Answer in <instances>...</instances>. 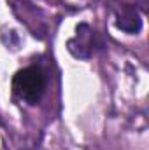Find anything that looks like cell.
<instances>
[{
  "label": "cell",
  "instance_id": "1",
  "mask_svg": "<svg viewBox=\"0 0 149 150\" xmlns=\"http://www.w3.org/2000/svg\"><path fill=\"white\" fill-rule=\"evenodd\" d=\"M12 93L27 105H37L47 89V75L40 67H25L12 77Z\"/></svg>",
  "mask_w": 149,
  "mask_h": 150
},
{
  "label": "cell",
  "instance_id": "2",
  "mask_svg": "<svg viewBox=\"0 0 149 150\" xmlns=\"http://www.w3.org/2000/svg\"><path fill=\"white\" fill-rule=\"evenodd\" d=\"M95 32L90 25L81 23L75 26V35L67 42L69 52L77 59H90L95 52Z\"/></svg>",
  "mask_w": 149,
  "mask_h": 150
},
{
  "label": "cell",
  "instance_id": "3",
  "mask_svg": "<svg viewBox=\"0 0 149 150\" xmlns=\"http://www.w3.org/2000/svg\"><path fill=\"white\" fill-rule=\"evenodd\" d=\"M116 26L130 35H137L142 30V18L133 5H121L116 12Z\"/></svg>",
  "mask_w": 149,
  "mask_h": 150
}]
</instances>
